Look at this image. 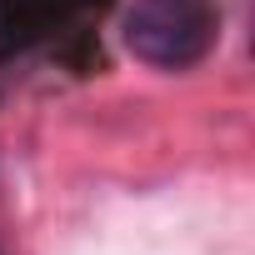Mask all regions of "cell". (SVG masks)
<instances>
[{
    "label": "cell",
    "mask_w": 255,
    "mask_h": 255,
    "mask_svg": "<svg viewBox=\"0 0 255 255\" xmlns=\"http://www.w3.org/2000/svg\"><path fill=\"white\" fill-rule=\"evenodd\" d=\"M125 50L150 70H195L220 40L215 0H135L120 20Z\"/></svg>",
    "instance_id": "6da1fadb"
},
{
    "label": "cell",
    "mask_w": 255,
    "mask_h": 255,
    "mask_svg": "<svg viewBox=\"0 0 255 255\" xmlns=\"http://www.w3.org/2000/svg\"><path fill=\"white\" fill-rule=\"evenodd\" d=\"M110 0H0V60L50 50L65 65H100V40L85 30Z\"/></svg>",
    "instance_id": "7a4b0ae2"
}]
</instances>
